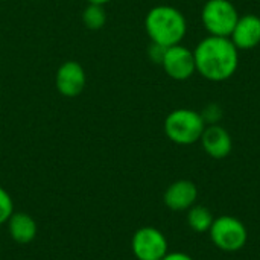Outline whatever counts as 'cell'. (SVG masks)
<instances>
[{"label":"cell","mask_w":260,"mask_h":260,"mask_svg":"<svg viewBox=\"0 0 260 260\" xmlns=\"http://www.w3.org/2000/svg\"><path fill=\"white\" fill-rule=\"evenodd\" d=\"M230 40L238 47V50H250L259 46L260 43V17L254 14H247L239 17Z\"/></svg>","instance_id":"9"},{"label":"cell","mask_w":260,"mask_h":260,"mask_svg":"<svg viewBox=\"0 0 260 260\" xmlns=\"http://www.w3.org/2000/svg\"><path fill=\"white\" fill-rule=\"evenodd\" d=\"M88 3H94V5H107L108 2H111V0H87Z\"/></svg>","instance_id":"19"},{"label":"cell","mask_w":260,"mask_h":260,"mask_svg":"<svg viewBox=\"0 0 260 260\" xmlns=\"http://www.w3.org/2000/svg\"><path fill=\"white\" fill-rule=\"evenodd\" d=\"M203 119L206 123H210V125H216L221 117H222V110L218 104H210L204 108V111L201 113Z\"/></svg>","instance_id":"16"},{"label":"cell","mask_w":260,"mask_h":260,"mask_svg":"<svg viewBox=\"0 0 260 260\" xmlns=\"http://www.w3.org/2000/svg\"><path fill=\"white\" fill-rule=\"evenodd\" d=\"M166 49H168V47H163V46H158V44H154V43H152L151 47H149V56H151V59L161 64V59H163V56H165Z\"/></svg>","instance_id":"17"},{"label":"cell","mask_w":260,"mask_h":260,"mask_svg":"<svg viewBox=\"0 0 260 260\" xmlns=\"http://www.w3.org/2000/svg\"><path fill=\"white\" fill-rule=\"evenodd\" d=\"M210 236L218 248L224 251H238L247 242V229L233 216H221L213 221Z\"/></svg>","instance_id":"5"},{"label":"cell","mask_w":260,"mask_h":260,"mask_svg":"<svg viewBox=\"0 0 260 260\" xmlns=\"http://www.w3.org/2000/svg\"><path fill=\"white\" fill-rule=\"evenodd\" d=\"M161 260H193L190 256L184 254V253H171V254H166Z\"/></svg>","instance_id":"18"},{"label":"cell","mask_w":260,"mask_h":260,"mask_svg":"<svg viewBox=\"0 0 260 260\" xmlns=\"http://www.w3.org/2000/svg\"><path fill=\"white\" fill-rule=\"evenodd\" d=\"M12 213H14L12 198L3 187H0V225L6 224L12 216Z\"/></svg>","instance_id":"15"},{"label":"cell","mask_w":260,"mask_h":260,"mask_svg":"<svg viewBox=\"0 0 260 260\" xmlns=\"http://www.w3.org/2000/svg\"><path fill=\"white\" fill-rule=\"evenodd\" d=\"M145 29L154 44L171 47L181 44L187 32V23L180 9L169 5H158L146 14Z\"/></svg>","instance_id":"2"},{"label":"cell","mask_w":260,"mask_h":260,"mask_svg":"<svg viewBox=\"0 0 260 260\" xmlns=\"http://www.w3.org/2000/svg\"><path fill=\"white\" fill-rule=\"evenodd\" d=\"M239 17L236 6L230 0H207L201 11V21L213 37L230 38Z\"/></svg>","instance_id":"4"},{"label":"cell","mask_w":260,"mask_h":260,"mask_svg":"<svg viewBox=\"0 0 260 260\" xmlns=\"http://www.w3.org/2000/svg\"><path fill=\"white\" fill-rule=\"evenodd\" d=\"M161 66L166 75L175 81H186L197 72L193 52L181 44H175L166 49Z\"/></svg>","instance_id":"7"},{"label":"cell","mask_w":260,"mask_h":260,"mask_svg":"<svg viewBox=\"0 0 260 260\" xmlns=\"http://www.w3.org/2000/svg\"><path fill=\"white\" fill-rule=\"evenodd\" d=\"M206 129L201 113L189 108H178L168 114L165 120V133L169 140L177 145H192L198 142Z\"/></svg>","instance_id":"3"},{"label":"cell","mask_w":260,"mask_h":260,"mask_svg":"<svg viewBox=\"0 0 260 260\" xmlns=\"http://www.w3.org/2000/svg\"><path fill=\"white\" fill-rule=\"evenodd\" d=\"M6 224H8L11 238L18 244L32 242L37 236V232H38L35 219L30 215L23 213V212L12 213V216L9 218V221Z\"/></svg>","instance_id":"12"},{"label":"cell","mask_w":260,"mask_h":260,"mask_svg":"<svg viewBox=\"0 0 260 260\" xmlns=\"http://www.w3.org/2000/svg\"><path fill=\"white\" fill-rule=\"evenodd\" d=\"M87 84V75L84 67L76 61H66L59 66L55 76L56 90L66 98H75L81 94Z\"/></svg>","instance_id":"8"},{"label":"cell","mask_w":260,"mask_h":260,"mask_svg":"<svg viewBox=\"0 0 260 260\" xmlns=\"http://www.w3.org/2000/svg\"><path fill=\"white\" fill-rule=\"evenodd\" d=\"M200 140L203 143L204 151L210 157L218 158V160L225 158L232 152V148H233V142H232L229 131L218 123L206 126Z\"/></svg>","instance_id":"10"},{"label":"cell","mask_w":260,"mask_h":260,"mask_svg":"<svg viewBox=\"0 0 260 260\" xmlns=\"http://www.w3.org/2000/svg\"><path fill=\"white\" fill-rule=\"evenodd\" d=\"M193 56L197 72L213 82L230 79L239 67V50L225 37L210 35L201 40L193 50Z\"/></svg>","instance_id":"1"},{"label":"cell","mask_w":260,"mask_h":260,"mask_svg":"<svg viewBox=\"0 0 260 260\" xmlns=\"http://www.w3.org/2000/svg\"><path fill=\"white\" fill-rule=\"evenodd\" d=\"M187 221H189V225L195 232H207V230H210V227L213 224V216L207 207L198 206L189 212Z\"/></svg>","instance_id":"14"},{"label":"cell","mask_w":260,"mask_h":260,"mask_svg":"<svg viewBox=\"0 0 260 260\" xmlns=\"http://www.w3.org/2000/svg\"><path fill=\"white\" fill-rule=\"evenodd\" d=\"M133 253L139 260H161L168 254V241L161 232L143 227L133 236Z\"/></svg>","instance_id":"6"},{"label":"cell","mask_w":260,"mask_h":260,"mask_svg":"<svg viewBox=\"0 0 260 260\" xmlns=\"http://www.w3.org/2000/svg\"><path fill=\"white\" fill-rule=\"evenodd\" d=\"M82 21H84L85 27H88L91 30L102 29L104 24L107 23V12H105L104 5L88 3V6L82 12Z\"/></svg>","instance_id":"13"},{"label":"cell","mask_w":260,"mask_h":260,"mask_svg":"<svg viewBox=\"0 0 260 260\" xmlns=\"http://www.w3.org/2000/svg\"><path fill=\"white\" fill-rule=\"evenodd\" d=\"M197 197V186L189 180H180L168 187L165 193V204L172 210H186L195 203Z\"/></svg>","instance_id":"11"}]
</instances>
